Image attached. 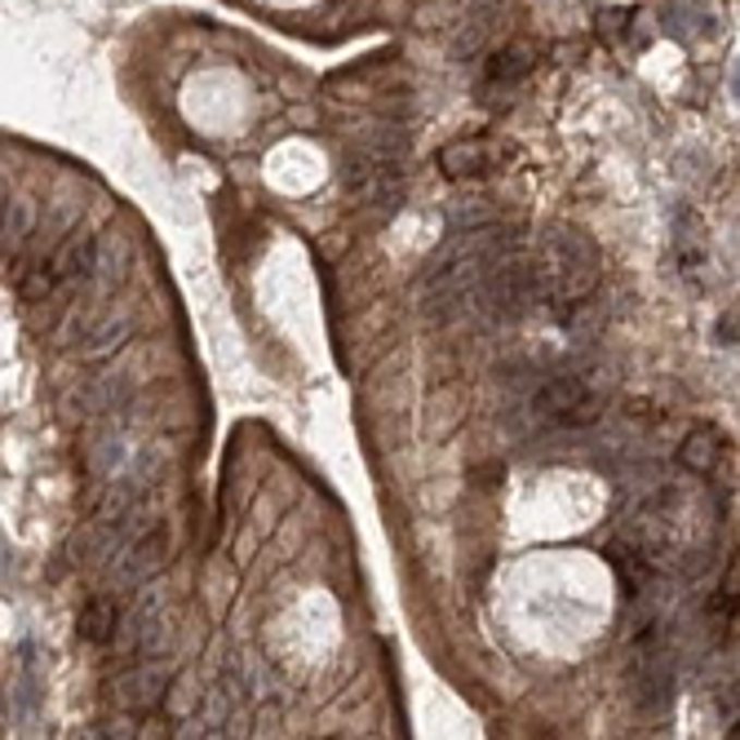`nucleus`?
Instances as JSON below:
<instances>
[{
    "instance_id": "11",
    "label": "nucleus",
    "mask_w": 740,
    "mask_h": 740,
    "mask_svg": "<svg viewBox=\"0 0 740 740\" xmlns=\"http://www.w3.org/2000/svg\"><path fill=\"white\" fill-rule=\"evenodd\" d=\"M53 284H58V276H53L49 262H36V266H27V271L19 276V293H23L27 302H45V298L53 293Z\"/></svg>"
},
{
    "instance_id": "8",
    "label": "nucleus",
    "mask_w": 740,
    "mask_h": 740,
    "mask_svg": "<svg viewBox=\"0 0 740 740\" xmlns=\"http://www.w3.org/2000/svg\"><path fill=\"white\" fill-rule=\"evenodd\" d=\"M718 452H723V439H718V430H709V426H696V430L683 439V448H679V461H683L688 470H696V475H709V470L718 465Z\"/></svg>"
},
{
    "instance_id": "7",
    "label": "nucleus",
    "mask_w": 740,
    "mask_h": 740,
    "mask_svg": "<svg viewBox=\"0 0 740 740\" xmlns=\"http://www.w3.org/2000/svg\"><path fill=\"white\" fill-rule=\"evenodd\" d=\"M76 630H81V639H89V643H107V639H116V630H120V608H116L111 598H89L85 608H81Z\"/></svg>"
},
{
    "instance_id": "1",
    "label": "nucleus",
    "mask_w": 740,
    "mask_h": 740,
    "mask_svg": "<svg viewBox=\"0 0 740 740\" xmlns=\"http://www.w3.org/2000/svg\"><path fill=\"white\" fill-rule=\"evenodd\" d=\"M532 266H536V284H542L550 302H581L598 284V253L581 231L546 235Z\"/></svg>"
},
{
    "instance_id": "3",
    "label": "nucleus",
    "mask_w": 740,
    "mask_h": 740,
    "mask_svg": "<svg viewBox=\"0 0 740 740\" xmlns=\"http://www.w3.org/2000/svg\"><path fill=\"white\" fill-rule=\"evenodd\" d=\"M94 262H98V244H94V235H81V231L66 235L49 257L58 280H85L94 271Z\"/></svg>"
},
{
    "instance_id": "9",
    "label": "nucleus",
    "mask_w": 740,
    "mask_h": 740,
    "mask_svg": "<svg viewBox=\"0 0 740 740\" xmlns=\"http://www.w3.org/2000/svg\"><path fill=\"white\" fill-rule=\"evenodd\" d=\"M536 66V49L532 45H506V49H497L493 58H488V81H497V85H514L519 76H527Z\"/></svg>"
},
{
    "instance_id": "5",
    "label": "nucleus",
    "mask_w": 740,
    "mask_h": 740,
    "mask_svg": "<svg viewBox=\"0 0 740 740\" xmlns=\"http://www.w3.org/2000/svg\"><path fill=\"white\" fill-rule=\"evenodd\" d=\"M124 338H129V319L107 315V319L81 328V347H76V351H81V360H102V355H111Z\"/></svg>"
},
{
    "instance_id": "4",
    "label": "nucleus",
    "mask_w": 740,
    "mask_h": 740,
    "mask_svg": "<svg viewBox=\"0 0 740 740\" xmlns=\"http://www.w3.org/2000/svg\"><path fill=\"white\" fill-rule=\"evenodd\" d=\"M116 559H120L116 581L120 585H138V581H147L165 563V542H160V536H156V542H151V536H143V542H133L129 555H116Z\"/></svg>"
},
{
    "instance_id": "6",
    "label": "nucleus",
    "mask_w": 740,
    "mask_h": 740,
    "mask_svg": "<svg viewBox=\"0 0 740 740\" xmlns=\"http://www.w3.org/2000/svg\"><path fill=\"white\" fill-rule=\"evenodd\" d=\"M493 160H497V151H493L488 143H452V147H444V156H439V165H444V173H448V178L488 173V169H493Z\"/></svg>"
},
{
    "instance_id": "2",
    "label": "nucleus",
    "mask_w": 740,
    "mask_h": 740,
    "mask_svg": "<svg viewBox=\"0 0 740 740\" xmlns=\"http://www.w3.org/2000/svg\"><path fill=\"white\" fill-rule=\"evenodd\" d=\"M532 403H536V413H546L563 426H590L598 417V399L585 390L581 377H550L532 395Z\"/></svg>"
},
{
    "instance_id": "10",
    "label": "nucleus",
    "mask_w": 740,
    "mask_h": 740,
    "mask_svg": "<svg viewBox=\"0 0 740 740\" xmlns=\"http://www.w3.org/2000/svg\"><path fill=\"white\" fill-rule=\"evenodd\" d=\"M36 231V199H10L5 205V253H19Z\"/></svg>"
}]
</instances>
